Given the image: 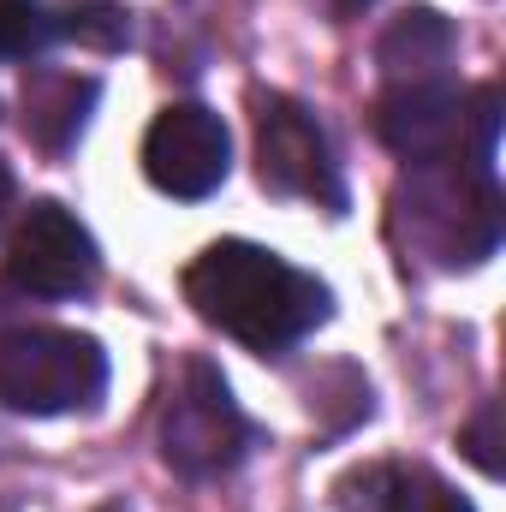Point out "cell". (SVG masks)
Segmentation results:
<instances>
[{"instance_id": "obj_5", "label": "cell", "mask_w": 506, "mask_h": 512, "mask_svg": "<svg viewBox=\"0 0 506 512\" xmlns=\"http://www.w3.org/2000/svg\"><path fill=\"white\" fill-rule=\"evenodd\" d=\"M245 447H251V423L239 417L227 382L203 358L185 364V376L161 405V459L179 477H215V471H233Z\"/></svg>"}, {"instance_id": "obj_7", "label": "cell", "mask_w": 506, "mask_h": 512, "mask_svg": "<svg viewBox=\"0 0 506 512\" xmlns=\"http://www.w3.org/2000/svg\"><path fill=\"white\" fill-rule=\"evenodd\" d=\"M6 280L30 298H78L96 286V239L60 203H30L6 245Z\"/></svg>"}, {"instance_id": "obj_6", "label": "cell", "mask_w": 506, "mask_h": 512, "mask_svg": "<svg viewBox=\"0 0 506 512\" xmlns=\"http://www.w3.org/2000/svg\"><path fill=\"white\" fill-rule=\"evenodd\" d=\"M251 108H256V179L274 197H304V203L340 209L346 185H340L328 131L316 126V114L292 96H274V90L256 96Z\"/></svg>"}, {"instance_id": "obj_13", "label": "cell", "mask_w": 506, "mask_h": 512, "mask_svg": "<svg viewBox=\"0 0 506 512\" xmlns=\"http://www.w3.org/2000/svg\"><path fill=\"white\" fill-rule=\"evenodd\" d=\"M54 42V18L42 0H0V60H30Z\"/></svg>"}, {"instance_id": "obj_14", "label": "cell", "mask_w": 506, "mask_h": 512, "mask_svg": "<svg viewBox=\"0 0 506 512\" xmlns=\"http://www.w3.org/2000/svg\"><path fill=\"white\" fill-rule=\"evenodd\" d=\"M495 423H501V411H495V405H483V417H477V423L459 435V447H465V453H471V459H477L489 477L501 471V453H495Z\"/></svg>"}, {"instance_id": "obj_3", "label": "cell", "mask_w": 506, "mask_h": 512, "mask_svg": "<svg viewBox=\"0 0 506 512\" xmlns=\"http://www.w3.org/2000/svg\"><path fill=\"white\" fill-rule=\"evenodd\" d=\"M376 131L393 155L411 167H441V161H489L495 167V137H501V90H459L447 78L435 84H393L376 108Z\"/></svg>"}, {"instance_id": "obj_15", "label": "cell", "mask_w": 506, "mask_h": 512, "mask_svg": "<svg viewBox=\"0 0 506 512\" xmlns=\"http://www.w3.org/2000/svg\"><path fill=\"white\" fill-rule=\"evenodd\" d=\"M322 6H328V12H334V18H358V12H364V6H370V0H322Z\"/></svg>"}, {"instance_id": "obj_1", "label": "cell", "mask_w": 506, "mask_h": 512, "mask_svg": "<svg viewBox=\"0 0 506 512\" xmlns=\"http://www.w3.org/2000/svg\"><path fill=\"white\" fill-rule=\"evenodd\" d=\"M185 298L209 328L251 352H280L328 322V286L245 239H221L197 256L185 268Z\"/></svg>"}, {"instance_id": "obj_8", "label": "cell", "mask_w": 506, "mask_h": 512, "mask_svg": "<svg viewBox=\"0 0 506 512\" xmlns=\"http://www.w3.org/2000/svg\"><path fill=\"white\" fill-rule=\"evenodd\" d=\"M227 167H233L227 126H221V114H209V108H197V102L167 108V114L149 126V137H143V173H149V185L167 191V197L197 203V197L221 191Z\"/></svg>"}, {"instance_id": "obj_12", "label": "cell", "mask_w": 506, "mask_h": 512, "mask_svg": "<svg viewBox=\"0 0 506 512\" xmlns=\"http://www.w3.org/2000/svg\"><path fill=\"white\" fill-rule=\"evenodd\" d=\"M54 18V36H72L78 48H96V54H120L131 42V12L120 0H60Z\"/></svg>"}, {"instance_id": "obj_2", "label": "cell", "mask_w": 506, "mask_h": 512, "mask_svg": "<svg viewBox=\"0 0 506 512\" xmlns=\"http://www.w3.org/2000/svg\"><path fill=\"white\" fill-rule=\"evenodd\" d=\"M393 221L441 268H471L501 245V185L489 161H441L411 167L393 197Z\"/></svg>"}, {"instance_id": "obj_16", "label": "cell", "mask_w": 506, "mask_h": 512, "mask_svg": "<svg viewBox=\"0 0 506 512\" xmlns=\"http://www.w3.org/2000/svg\"><path fill=\"white\" fill-rule=\"evenodd\" d=\"M6 209H12V167L0 161V221H6Z\"/></svg>"}, {"instance_id": "obj_11", "label": "cell", "mask_w": 506, "mask_h": 512, "mask_svg": "<svg viewBox=\"0 0 506 512\" xmlns=\"http://www.w3.org/2000/svg\"><path fill=\"white\" fill-rule=\"evenodd\" d=\"M358 483L370 489V512H477L447 477L423 465H381Z\"/></svg>"}, {"instance_id": "obj_10", "label": "cell", "mask_w": 506, "mask_h": 512, "mask_svg": "<svg viewBox=\"0 0 506 512\" xmlns=\"http://www.w3.org/2000/svg\"><path fill=\"white\" fill-rule=\"evenodd\" d=\"M96 96H102L96 78H78V72H30L24 102H18V114H24V137H30L36 149H48V155L72 149V137L84 131L90 108H96Z\"/></svg>"}, {"instance_id": "obj_9", "label": "cell", "mask_w": 506, "mask_h": 512, "mask_svg": "<svg viewBox=\"0 0 506 512\" xmlns=\"http://www.w3.org/2000/svg\"><path fill=\"white\" fill-rule=\"evenodd\" d=\"M453 54H459V30H453V18H441L435 6L399 12L376 42V60L393 84H435V78H447Z\"/></svg>"}, {"instance_id": "obj_4", "label": "cell", "mask_w": 506, "mask_h": 512, "mask_svg": "<svg viewBox=\"0 0 506 512\" xmlns=\"http://www.w3.org/2000/svg\"><path fill=\"white\" fill-rule=\"evenodd\" d=\"M108 387V352L72 328H18L0 340V399L30 417L96 405Z\"/></svg>"}]
</instances>
